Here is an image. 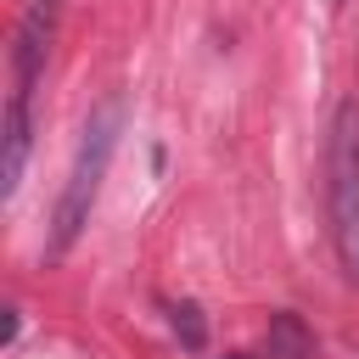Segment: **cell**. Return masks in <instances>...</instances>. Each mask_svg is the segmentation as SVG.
Returning a JSON list of instances; mask_svg holds the SVG:
<instances>
[{
    "mask_svg": "<svg viewBox=\"0 0 359 359\" xmlns=\"http://www.w3.org/2000/svg\"><path fill=\"white\" fill-rule=\"evenodd\" d=\"M174 331L185 337V348H202V320H196V309H191V303H180V309H174Z\"/></svg>",
    "mask_w": 359,
    "mask_h": 359,
    "instance_id": "8992f818",
    "label": "cell"
},
{
    "mask_svg": "<svg viewBox=\"0 0 359 359\" xmlns=\"http://www.w3.org/2000/svg\"><path fill=\"white\" fill-rule=\"evenodd\" d=\"M56 22H62V0H28L22 6V22H17V45H11V67H17V90L28 95L45 56H50V39H56Z\"/></svg>",
    "mask_w": 359,
    "mask_h": 359,
    "instance_id": "3957f363",
    "label": "cell"
},
{
    "mask_svg": "<svg viewBox=\"0 0 359 359\" xmlns=\"http://www.w3.org/2000/svg\"><path fill=\"white\" fill-rule=\"evenodd\" d=\"M0 196H17L22 185V163H28V95L11 90L6 101V129H0Z\"/></svg>",
    "mask_w": 359,
    "mask_h": 359,
    "instance_id": "277c9868",
    "label": "cell"
},
{
    "mask_svg": "<svg viewBox=\"0 0 359 359\" xmlns=\"http://www.w3.org/2000/svg\"><path fill=\"white\" fill-rule=\"evenodd\" d=\"M123 135V101H101L84 123V140H79V157H73V174L62 185V202H56V252H67L79 241V230L90 224V208H95V191H101V174L112 163V146Z\"/></svg>",
    "mask_w": 359,
    "mask_h": 359,
    "instance_id": "6da1fadb",
    "label": "cell"
},
{
    "mask_svg": "<svg viewBox=\"0 0 359 359\" xmlns=\"http://www.w3.org/2000/svg\"><path fill=\"white\" fill-rule=\"evenodd\" d=\"M325 191H331V236L348 275H359V107L342 101L331 118V151H325Z\"/></svg>",
    "mask_w": 359,
    "mask_h": 359,
    "instance_id": "7a4b0ae2",
    "label": "cell"
},
{
    "mask_svg": "<svg viewBox=\"0 0 359 359\" xmlns=\"http://www.w3.org/2000/svg\"><path fill=\"white\" fill-rule=\"evenodd\" d=\"M230 359H247V353H230Z\"/></svg>",
    "mask_w": 359,
    "mask_h": 359,
    "instance_id": "52a82bcc",
    "label": "cell"
},
{
    "mask_svg": "<svg viewBox=\"0 0 359 359\" xmlns=\"http://www.w3.org/2000/svg\"><path fill=\"white\" fill-rule=\"evenodd\" d=\"M269 359H314V337L297 325V314L269 320Z\"/></svg>",
    "mask_w": 359,
    "mask_h": 359,
    "instance_id": "5b68a950",
    "label": "cell"
}]
</instances>
